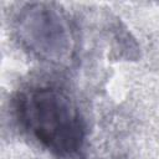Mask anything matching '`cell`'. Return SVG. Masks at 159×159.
<instances>
[{
	"label": "cell",
	"instance_id": "obj_1",
	"mask_svg": "<svg viewBox=\"0 0 159 159\" xmlns=\"http://www.w3.org/2000/svg\"><path fill=\"white\" fill-rule=\"evenodd\" d=\"M14 107L21 127L56 157L68 158L82 149L84 119L63 89L50 84L31 86L17 93Z\"/></svg>",
	"mask_w": 159,
	"mask_h": 159
}]
</instances>
